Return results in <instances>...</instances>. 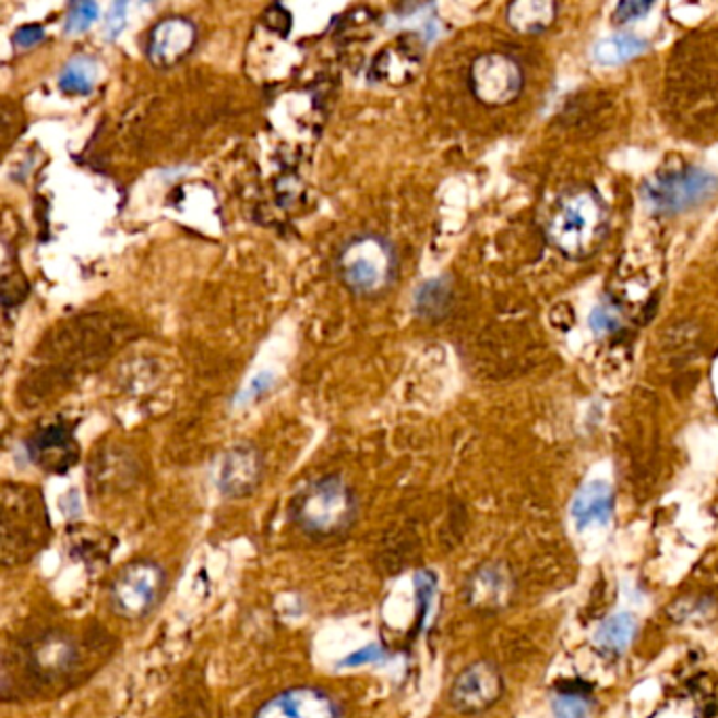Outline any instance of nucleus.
<instances>
[{"instance_id": "nucleus-9", "label": "nucleus", "mask_w": 718, "mask_h": 718, "mask_svg": "<svg viewBox=\"0 0 718 718\" xmlns=\"http://www.w3.org/2000/svg\"><path fill=\"white\" fill-rule=\"evenodd\" d=\"M502 691L500 670L491 661H475L451 683V706L462 715H479L500 699Z\"/></svg>"}, {"instance_id": "nucleus-29", "label": "nucleus", "mask_w": 718, "mask_h": 718, "mask_svg": "<svg viewBox=\"0 0 718 718\" xmlns=\"http://www.w3.org/2000/svg\"><path fill=\"white\" fill-rule=\"evenodd\" d=\"M270 384H272V378H268V375H260V378L251 384V390H247V392L240 394V400H251V398H255L260 392H266V390L270 388Z\"/></svg>"}, {"instance_id": "nucleus-10", "label": "nucleus", "mask_w": 718, "mask_h": 718, "mask_svg": "<svg viewBox=\"0 0 718 718\" xmlns=\"http://www.w3.org/2000/svg\"><path fill=\"white\" fill-rule=\"evenodd\" d=\"M264 479V459L253 445H235L226 451L217 466V489L230 500L253 495Z\"/></svg>"}, {"instance_id": "nucleus-17", "label": "nucleus", "mask_w": 718, "mask_h": 718, "mask_svg": "<svg viewBox=\"0 0 718 718\" xmlns=\"http://www.w3.org/2000/svg\"><path fill=\"white\" fill-rule=\"evenodd\" d=\"M559 15V4L552 0H516L508 4L506 20L518 34H539L548 31Z\"/></svg>"}, {"instance_id": "nucleus-19", "label": "nucleus", "mask_w": 718, "mask_h": 718, "mask_svg": "<svg viewBox=\"0 0 718 718\" xmlns=\"http://www.w3.org/2000/svg\"><path fill=\"white\" fill-rule=\"evenodd\" d=\"M636 629H638L636 618L629 611H622V613L607 618L600 624L595 634V641L607 654H624L629 649L630 643L634 641Z\"/></svg>"}, {"instance_id": "nucleus-3", "label": "nucleus", "mask_w": 718, "mask_h": 718, "mask_svg": "<svg viewBox=\"0 0 718 718\" xmlns=\"http://www.w3.org/2000/svg\"><path fill=\"white\" fill-rule=\"evenodd\" d=\"M51 534V523L38 491L7 484L2 493V561L22 565L43 550Z\"/></svg>"}, {"instance_id": "nucleus-6", "label": "nucleus", "mask_w": 718, "mask_h": 718, "mask_svg": "<svg viewBox=\"0 0 718 718\" xmlns=\"http://www.w3.org/2000/svg\"><path fill=\"white\" fill-rule=\"evenodd\" d=\"M717 192L718 178L715 173L699 167H685L659 173L647 181L643 186V201L656 213L679 215L704 205Z\"/></svg>"}, {"instance_id": "nucleus-8", "label": "nucleus", "mask_w": 718, "mask_h": 718, "mask_svg": "<svg viewBox=\"0 0 718 718\" xmlns=\"http://www.w3.org/2000/svg\"><path fill=\"white\" fill-rule=\"evenodd\" d=\"M26 663L43 683H63L81 663V647L65 630H45L26 643Z\"/></svg>"}, {"instance_id": "nucleus-18", "label": "nucleus", "mask_w": 718, "mask_h": 718, "mask_svg": "<svg viewBox=\"0 0 718 718\" xmlns=\"http://www.w3.org/2000/svg\"><path fill=\"white\" fill-rule=\"evenodd\" d=\"M647 51H649V40H645L636 34H613L595 45L593 56L600 65L613 68V65H622V63L636 60V58L645 56Z\"/></svg>"}, {"instance_id": "nucleus-13", "label": "nucleus", "mask_w": 718, "mask_h": 718, "mask_svg": "<svg viewBox=\"0 0 718 718\" xmlns=\"http://www.w3.org/2000/svg\"><path fill=\"white\" fill-rule=\"evenodd\" d=\"M199 38L192 20L183 15H171L160 20L148 36V60L156 68H173L190 56Z\"/></svg>"}, {"instance_id": "nucleus-20", "label": "nucleus", "mask_w": 718, "mask_h": 718, "mask_svg": "<svg viewBox=\"0 0 718 718\" xmlns=\"http://www.w3.org/2000/svg\"><path fill=\"white\" fill-rule=\"evenodd\" d=\"M453 289L450 278H432L423 283L416 294V312L423 319H441L450 310Z\"/></svg>"}, {"instance_id": "nucleus-24", "label": "nucleus", "mask_w": 718, "mask_h": 718, "mask_svg": "<svg viewBox=\"0 0 718 718\" xmlns=\"http://www.w3.org/2000/svg\"><path fill=\"white\" fill-rule=\"evenodd\" d=\"M622 325V316L620 310L615 306L602 303L599 308H595V312L590 314V330L595 331L597 335H609L615 333Z\"/></svg>"}, {"instance_id": "nucleus-21", "label": "nucleus", "mask_w": 718, "mask_h": 718, "mask_svg": "<svg viewBox=\"0 0 718 718\" xmlns=\"http://www.w3.org/2000/svg\"><path fill=\"white\" fill-rule=\"evenodd\" d=\"M97 79V63L91 58H74L63 65L60 89L70 95H89Z\"/></svg>"}, {"instance_id": "nucleus-30", "label": "nucleus", "mask_w": 718, "mask_h": 718, "mask_svg": "<svg viewBox=\"0 0 718 718\" xmlns=\"http://www.w3.org/2000/svg\"><path fill=\"white\" fill-rule=\"evenodd\" d=\"M74 541H76V543H87V546H93V541H89V539L85 541V538H83L81 534H79V536H74ZM95 546H104V543H95ZM91 552H95L97 557H101V552H99V550H95V548H89V550H87V557H85V559H89Z\"/></svg>"}, {"instance_id": "nucleus-15", "label": "nucleus", "mask_w": 718, "mask_h": 718, "mask_svg": "<svg viewBox=\"0 0 718 718\" xmlns=\"http://www.w3.org/2000/svg\"><path fill=\"white\" fill-rule=\"evenodd\" d=\"M508 571L500 565H482L466 584V600L479 611L500 609L510 597Z\"/></svg>"}, {"instance_id": "nucleus-23", "label": "nucleus", "mask_w": 718, "mask_h": 718, "mask_svg": "<svg viewBox=\"0 0 718 718\" xmlns=\"http://www.w3.org/2000/svg\"><path fill=\"white\" fill-rule=\"evenodd\" d=\"M99 17V7L95 2H76L70 7L68 17H65V32L79 34V32L89 31L91 26Z\"/></svg>"}, {"instance_id": "nucleus-4", "label": "nucleus", "mask_w": 718, "mask_h": 718, "mask_svg": "<svg viewBox=\"0 0 718 718\" xmlns=\"http://www.w3.org/2000/svg\"><path fill=\"white\" fill-rule=\"evenodd\" d=\"M337 274L342 283L360 298L386 294L398 270V258L388 239L380 235H359L337 253Z\"/></svg>"}, {"instance_id": "nucleus-12", "label": "nucleus", "mask_w": 718, "mask_h": 718, "mask_svg": "<svg viewBox=\"0 0 718 718\" xmlns=\"http://www.w3.org/2000/svg\"><path fill=\"white\" fill-rule=\"evenodd\" d=\"M423 38L416 32H407L394 40L386 49H382L371 63L369 79L378 83H388L394 87L407 85L418 74L421 58H423Z\"/></svg>"}, {"instance_id": "nucleus-27", "label": "nucleus", "mask_w": 718, "mask_h": 718, "mask_svg": "<svg viewBox=\"0 0 718 718\" xmlns=\"http://www.w3.org/2000/svg\"><path fill=\"white\" fill-rule=\"evenodd\" d=\"M266 22L272 31L280 32L283 36H287L291 31V13L285 11L280 4L270 7L266 11Z\"/></svg>"}, {"instance_id": "nucleus-7", "label": "nucleus", "mask_w": 718, "mask_h": 718, "mask_svg": "<svg viewBox=\"0 0 718 718\" xmlns=\"http://www.w3.org/2000/svg\"><path fill=\"white\" fill-rule=\"evenodd\" d=\"M525 87V72L508 53L489 51L470 65V91L480 104L500 108L512 104Z\"/></svg>"}, {"instance_id": "nucleus-16", "label": "nucleus", "mask_w": 718, "mask_h": 718, "mask_svg": "<svg viewBox=\"0 0 718 718\" xmlns=\"http://www.w3.org/2000/svg\"><path fill=\"white\" fill-rule=\"evenodd\" d=\"M613 508H615V495L611 484L602 482V480H593L588 484H584L577 495L573 498L571 504V516L575 520L577 531H584L586 527L599 523V525H607L613 516Z\"/></svg>"}, {"instance_id": "nucleus-26", "label": "nucleus", "mask_w": 718, "mask_h": 718, "mask_svg": "<svg viewBox=\"0 0 718 718\" xmlns=\"http://www.w3.org/2000/svg\"><path fill=\"white\" fill-rule=\"evenodd\" d=\"M124 22H127V4L124 2H115L108 17H106V32H108L110 40H115L117 36H120V32L124 28Z\"/></svg>"}, {"instance_id": "nucleus-2", "label": "nucleus", "mask_w": 718, "mask_h": 718, "mask_svg": "<svg viewBox=\"0 0 718 718\" xmlns=\"http://www.w3.org/2000/svg\"><path fill=\"white\" fill-rule=\"evenodd\" d=\"M609 213L590 186L569 190L559 199L546 224V239L571 260L595 255L607 237Z\"/></svg>"}, {"instance_id": "nucleus-22", "label": "nucleus", "mask_w": 718, "mask_h": 718, "mask_svg": "<svg viewBox=\"0 0 718 718\" xmlns=\"http://www.w3.org/2000/svg\"><path fill=\"white\" fill-rule=\"evenodd\" d=\"M552 713L557 718H588L593 713V699L584 691L567 689L554 697Z\"/></svg>"}, {"instance_id": "nucleus-28", "label": "nucleus", "mask_w": 718, "mask_h": 718, "mask_svg": "<svg viewBox=\"0 0 718 718\" xmlns=\"http://www.w3.org/2000/svg\"><path fill=\"white\" fill-rule=\"evenodd\" d=\"M43 38H45V31L38 24H28V26H22L20 31L15 32L13 43H15V47L31 49L34 45H38Z\"/></svg>"}, {"instance_id": "nucleus-1", "label": "nucleus", "mask_w": 718, "mask_h": 718, "mask_svg": "<svg viewBox=\"0 0 718 718\" xmlns=\"http://www.w3.org/2000/svg\"><path fill=\"white\" fill-rule=\"evenodd\" d=\"M289 518L308 538H344L357 525L359 500L346 480L327 475L301 487L289 504Z\"/></svg>"}, {"instance_id": "nucleus-11", "label": "nucleus", "mask_w": 718, "mask_h": 718, "mask_svg": "<svg viewBox=\"0 0 718 718\" xmlns=\"http://www.w3.org/2000/svg\"><path fill=\"white\" fill-rule=\"evenodd\" d=\"M253 718H344V713L327 691L303 685L276 693Z\"/></svg>"}, {"instance_id": "nucleus-5", "label": "nucleus", "mask_w": 718, "mask_h": 718, "mask_svg": "<svg viewBox=\"0 0 718 718\" xmlns=\"http://www.w3.org/2000/svg\"><path fill=\"white\" fill-rule=\"evenodd\" d=\"M167 588V573L156 561L135 559L110 582L108 602L122 620H144L158 607Z\"/></svg>"}, {"instance_id": "nucleus-14", "label": "nucleus", "mask_w": 718, "mask_h": 718, "mask_svg": "<svg viewBox=\"0 0 718 718\" xmlns=\"http://www.w3.org/2000/svg\"><path fill=\"white\" fill-rule=\"evenodd\" d=\"M28 453L40 470L63 475L79 462V443L65 423H53L32 436Z\"/></svg>"}, {"instance_id": "nucleus-25", "label": "nucleus", "mask_w": 718, "mask_h": 718, "mask_svg": "<svg viewBox=\"0 0 718 718\" xmlns=\"http://www.w3.org/2000/svg\"><path fill=\"white\" fill-rule=\"evenodd\" d=\"M654 9V2H643V0H629V2H620L613 11V20L618 24H629V22H636L643 20L649 11Z\"/></svg>"}]
</instances>
